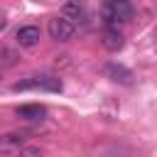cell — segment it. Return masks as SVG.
Here are the masks:
<instances>
[{"instance_id": "cell-1", "label": "cell", "mask_w": 157, "mask_h": 157, "mask_svg": "<svg viewBox=\"0 0 157 157\" xmlns=\"http://www.w3.org/2000/svg\"><path fill=\"white\" fill-rule=\"evenodd\" d=\"M103 22L108 27H118L132 20V2L130 0H103Z\"/></svg>"}, {"instance_id": "cell-2", "label": "cell", "mask_w": 157, "mask_h": 157, "mask_svg": "<svg viewBox=\"0 0 157 157\" xmlns=\"http://www.w3.org/2000/svg\"><path fill=\"white\" fill-rule=\"evenodd\" d=\"M29 88H39V91L59 93V91L64 88V83H61L59 76H29V78H25V81L12 83V91H29Z\"/></svg>"}, {"instance_id": "cell-3", "label": "cell", "mask_w": 157, "mask_h": 157, "mask_svg": "<svg viewBox=\"0 0 157 157\" xmlns=\"http://www.w3.org/2000/svg\"><path fill=\"white\" fill-rule=\"evenodd\" d=\"M47 32H49V37H52L54 42H66V39L74 37L76 27H74L71 20H66V17L61 15V17H52V20L47 22Z\"/></svg>"}, {"instance_id": "cell-4", "label": "cell", "mask_w": 157, "mask_h": 157, "mask_svg": "<svg viewBox=\"0 0 157 157\" xmlns=\"http://www.w3.org/2000/svg\"><path fill=\"white\" fill-rule=\"evenodd\" d=\"M39 37H42V32H39L37 25H25V27H20V29L15 32V42H17L22 49L37 47V44H39Z\"/></svg>"}, {"instance_id": "cell-5", "label": "cell", "mask_w": 157, "mask_h": 157, "mask_svg": "<svg viewBox=\"0 0 157 157\" xmlns=\"http://www.w3.org/2000/svg\"><path fill=\"white\" fill-rule=\"evenodd\" d=\"M105 74H108L110 81H115L120 86H132V81H135V74L128 66H123V64H108L105 66Z\"/></svg>"}, {"instance_id": "cell-6", "label": "cell", "mask_w": 157, "mask_h": 157, "mask_svg": "<svg viewBox=\"0 0 157 157\" xmlns=\"http://www.w3.org/2000/svg\"><path fill=\"white\" fill-rule=\"evenodd\" d=\"M101 44L108 52H120L125 47V37L118 32V27H105L103 29V37H101Z\"/></svg>"}, {"instance_id": "cell-7", "label": "cell", "mask_w": 157, "mask_h": 157, "mask_svg": "<svg viewBox=\"0 0 157 157\" xmlns=\"http://www.w3.org/2000/svg\"><path fill=\"white\" fill-rule=\"evenodd\" d=\"M27 140V132L25 130H12V132H5L0 135V152H10V150H17L22 147Z\"/></svg>"}, {"instance_id": "cell-8", "label": "cell", "mask_w": 157, "mask_h": 157, "mask_svg": "<svg viewBox=\"0 0 157 157\" xmlns=\"http://www.w3.org/2000/svg\"><path fill=\"white\" fill-rule=\"evenodd\" d=\"M15 113H17V118H25V120H42L47 115V108L39 105V103H25Z\"/></svg>"}, {"instance_id": "cell-9", "label": "cell", "mask_w": 157, "mask_h": 157, "mask_svg": "<svg viewBox=\"0 0 157 157\" xmlns=\"http://www.w3.org/2000/svg\"><path fill=\"white\" fill-rule=\"evenodd\" d=\"M64 17L66 20H83L86 17V0H66L64 2Z\"/></svg>"}, {"instance_id": "cell-10", "label": "cell", "mask_w": 157, "mask_h": 157, "mask_svg": "<svg viewBox=\"0 0 157 157\" xmlns=\"http://www.w3.org/2000/svg\"><path fill=\"white\" fill-rule=\"evenodd\" d=\"M20 157H42V150L39 147H22Z\"/></svg>"}, {"instance_id": "cell-11", "label": "cell", "mask_w": 157, "mask_h": 157, "mask_svg": "<svg viewBox=\"0 0 157 157\" xmlns=\"http://www.w3.org/2000/svg\"><path fill=\"white\" fill-rule=\"evenodd\" d=\"M5 25H7V20H5V17H0V32L5 29Z\"/></svg>"}]
</instances>
